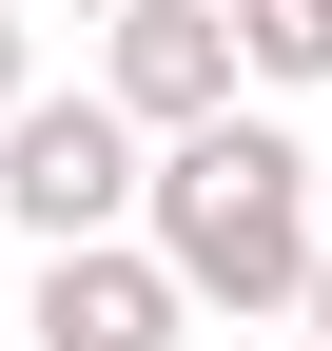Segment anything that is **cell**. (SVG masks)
Wrapping results in <instances>:
<instances>
[{
    "mask_svg": "<svg viewBox=\"0 0 332 351\" xmlns=\"http://www.w3.org/2000/svg\"><path fill=\"white\" fill-rule=\"evenodd\" d=\"M137 234L176 254V293L195 313H313V156L274 137V117H195V137H156V195H137Z\"/></svg>",
    "mask_w": 332,
    "mask_h": 351,
    "instance_id": "cell-1",
    "label": "cell"
},
{
    "mask_svg": "<svg viewBox=\"0 0 332 351\" xmlns=\"http://www.w3.org/2000/svg\"><path fill=\"white\" fill-rule=\"evenodd\" d=\"M137 195H156V156H137V117H117V98H20V117H0V215H20L39 254L137 234Z\"/></svg>",
    "mask_w": 332,
    "mask_h": 351,
    "instance_id": "cell-2",
    "label": "cell"
},
{
    "mask_svg": "<svg viewBox=\"0 0 332 351\" xmlns=\"http://www.w3.org/2000/svg\"><path fill=\"white\" fill-rule=\"evenodd\" d=\"M235 0H117V59H98V98L137 117V137H195V117H235Z\"/></svg>",
    "mask_w": 332,
    "mask_h": 351,
    "instance_id": "cell-3",
    "label": "cell"
},
{
    "mask_svg": "<svg viewBox=\"0 0 332 351\" xmlns=\"http://www.w3.org/2000/svg\"><path fill=\"white\" fill-rule=\"evenodd\" d=\"M195 332V293H176V254L156 234H78V254H39V351H176Z\"/></svg>",
    "mask_w": 332,
    "mask_h": 351,
    "instance_id": "cell-4",
    "label": "cell"
},
{
    "mask_svg": "<svg viewBox=\"0 0 332 351\" xmlns=\"http://www.w3.org/2000/svg\"><path fill=\"white\" fill-rule=\"evenodd\" d=\"M235 59H254L274 98H313L332 78V0H235Z\"/></svg>",
    "mask_w": 332,
    "mask_h": 351,
    "instance_id": "cell-5",
    "label": "cell"
},
{
    "mask_svg": "<svg viewBox=\"0 0 332 351\" xmlns=\"http://www.w3.org/2000/svg\"><path fill=\"white\" fill-rule=\"evenodd\" d=\"M20 98H39V59H20V0H0V117H20Z\"/></svg>",
    "mask_w": 332,
    "mask_h": 351,
    "instance_id": "cell-6",
    "label": "cell"
},
{
    "mask_svg": "<svg viewBox=\"0 0 332 351\" xmlns=\"http://www.w3.org/2000/svg\"><path fill=\"white\" fill-rule=\"evenodd\" d=\"M313 332H332V254H313Z\"/></svg>",
    "mask_w": 332,
    "mask_h": 351,
    "instance_id": "cell-7",
    "label": "cell"
}]
</instances>
